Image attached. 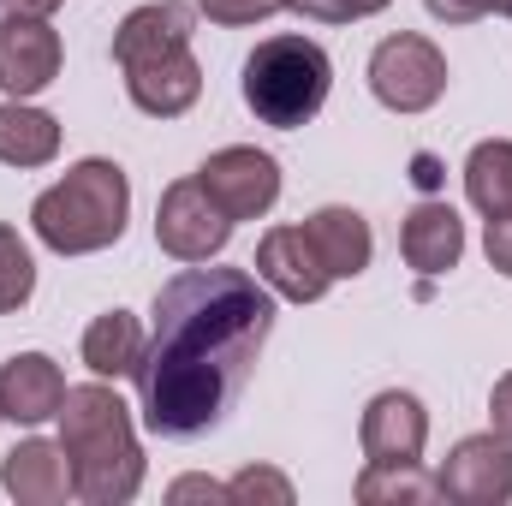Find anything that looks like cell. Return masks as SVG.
Returning a JSON list of instances; mask_svg holds the SVG:
<instances>
[{
    "mask_svg": "<svg viewBox=\"0 0 512 506\" xmlns=\"http://www.w3.org/2000/svg\"><path fill=\"white\" fill-rule=\"evenodd\" d=\"M274 334V292L251 268H185L155 292L137 358V411L161 441H203L227 423Z\"/></svg>",
    "mask_w": 512,
    "mask_h": 506,
    "instance_id": "6da1fadb",
    "label": "cell"
},
{
    "mask_svg": "<svg viewBox=\"0 0 512 506\" xmlns=\"http://www.w3.org/2000/svg\"><path fill=\"white\" fill-rule=\"evenodd\" d=\"M60 447L72 459V489L84 506H126L143 489V447L131 429V405L108 381L66 387L60 399Z\"/></svg>",
    "mask_w": 512,
    "mask_h": 506,
    "instance_id": "7a4b0ae2",
    "label": "cell"
},
{
    "mask_svg": "<svg viewBox=\"0 0 512 506\" xmlns=\"http://www.w3.org/2000/svg\"><path fill=\"white\" fill-rule=\"evenodd\" d=\"M131 221V179L120 161L90 155L78 167H66V179H54L36 203H30V227L54 256H96L126 239Z\"/></svg>",
    "mask_w": 512,
    "mask_h": 506,
    "instance_id": "3957f363",
    "label": "cell"
},
{
    "mask_svg": "<svg viewBox=\"0 0 512 506\" xmlns=\"http://www.w3.org/2000/svg\"><path fill=\"white\" fill-rule=\"evenodd\" d=\"M239 90H245V108H251L262 126L298 131L328 108L334 60L310 36H268V42H256V54L245 60Z\"/></svg>",
    "mask_w": 512,
    "mask_h": 506,
    "instance_id": "277c9868",
    "label": "cell"
},
{
    "mask_svg": "<svg viewBox=\"0 0 512 506\" xmlns=\"http://www.w3.org/2000/svg\"><path fill=\"white\" fill-rule=\"evenodd\" d=\"M370 90L387 114H429L447 96V54L429 36L399 30L370 54Z\"/></svg>",
    "mask_w": 512,
    "mask_h": 506,
    "instance_id": "5b68a950",
    "label": "cell"
},
{
    "mask_svg": "<svg viewBox=\"0 0 512 506\" xmlns=\"http://www.w3.org/2000/svg\"><path fill=\"white\" fill-rule=\"evenodd\" d=\"M233 239V221L221 215V203L203 191V179H173L155 203V245L173 256V262H209V256L227 251Z\"/></svg>",
    "mask_w": 512,
    "mask_h": 506,
    "instance_id": "8992f818",
    "label": "cell"
},
{
    "mask_svg": "<svg viewBox=\"0 0 512 506\" xmlns=\"http://www.w3.org/2000/svg\"><path fill=\"white\" fill-rule=\"evenodd\" d=\"M203 191L221 203L227 221H262L274 203H280V161L268 149L251 143H233V149H215L203 167H197Z\"/></svg>",
    "mask_w": 512,
    "mask_h": 506,
    "instance_id": "52a82bcc",
    "label": "cell"
},
{
    "mask_svg": "<svg viewBox=\"0 0 512 506\" xmlns=\"http://www.w3.org/2000/svg\"><path fill=\"white\" fill-rule=\"evenodd\" d=\"M435 495L459 506H507L512 501V441L507 435H465L441 471H435Z\"/></svg>",
    "mask_w": 512,
    "mask_h": 506,
    "instance_id": "ba28073f",
    "label": "cell"
},
{
    "mask_svg": "<svg viewBox=\"0 0 512 506\" xmlns=\"http://www.w3.org/2000/svg\"><path fill=\"white\" fill-rule=\"evenodd\" d=\"M54 78H60V30L36 12H6L0 18V90L12 102H30Z\"/></svg>",
    "mask_w": 512,
    "mask_h": 506,
    "instance_id": "9c48e42d",
    "label": "cell"
},
{
    "mask_svg": "<svg viewBox=\"0 0 512 506\" xmlns=\"http://www.w3.org/2000/svg\"><path fill=\"white\" fill-rule=\"evenodd\" d=\"M358 441H364V459L370 465H417L423 447H429V411L417 393H399L387 387L364 405V423H358Z\"/></svg>",
    "mask_w": 512,
    "mask_h": 506,
    "instance_id": "30bf717a",
    "label": "cell"
},
{
    "mask_svg": "<svg viewBox=\"0 0 512 506\" xmlns=\"http://www.w3.org/2000/svg\"><path fill=\"white\" fill-rule=\"evenodd\" d=\"M256 274H262V286H268L274 298H292V304H316V298L334 286V274L322 268V256H316V245H310L304 227H274V233H262V245H256Z\"/></svg>",
    "mask_w": 512,
    "mask_h": 506,
    "instance_id": "8fae6325",
    "label": "cell"
},
{
    "mask_svg": "<svg viewBox=\"0 0 512 506\" xmlns=\"http://www.w3.org/2000/svg\"><path fill=\"white\" fill-rule=\"evenodd\" d=\"M126 96H131V108L149 114V120H179V114H191L197 96H203V66H197L191 48H173V54H161V60L126 66Z\"/></svg>",
    "mask_w": 512,
    "mask_h": 506,
    "instance_id": "7c38bea8",
    "label": "cell"
},
{
    "mask_svg": "<svg viewBox=\"0 0 512 506\" xmlns=\"http://www.w3.org/2000/svg\"><path fill=\"white\" fill-rule=\"evenodd\" d=\"M0 489L12 495L18 506H60L72 501V459L60 441H18L6 459H0Z\"/></svg>",
    "mask_w": 512,
    "mask_h": 506,
    "instance_id": "4fadbf2b",
    "label": "cell"
},
{
    "mask_svg": "<svg viewBox=\"0 0 512 506\" xmlns=\"http://www.w3.org/2000/svg\"><path fill=\"white\" fill-rule=\"evenodd\" d=\"M60 399H66V376L48 352H18L0 364V411L6 423H48L60 417Z\"/></svg>",
    "mask_w": 512,
    "mask_h": 506,
    "instance_id": "5bb4252c",
    "label": "cell"
},
{
    "mask_svg": "<svg viewBox=\"0 0 512 506\" xmlns=\"http://www.w3.org/2000/svg\"><path fill=\"white\" fill-rule=\"evenodd\" d=\"M173 48H191V6H179V0H149V6L126 12L114 30V66L120 72L143 66V60H161Z\"/></svg>",
    "mask_w": 512,
    "mask_h": 506,
    "instance_id": "9a60e30c",
    "label": "cell"
},
{
    "mask_svg": "<svg viewBox=\"0 0 512 506\" xmlns=\"http://www.w3.org/2000/svg\"><path fill=\"white\" fill-rule=\"evenodd\" d=\"M399 251H405V262L423 280H435V274L459 268V256H465V221L447 203H417L405 215V227H399Z\"/></svg>",
    "mask_w": 512,
    "mask_h": 506,
    "instance_id": "2e32d148",
    "label": "cell"
},
{
    "mask_svg": "<svg viewBox=\"0 0 512 506\" xmlns=\"http://www.w3.org/2000/svg\"><path fill=\"white\" fill-rule=\"evenodd\" d=\"M304 233H310V245H316L322 268H328L334 280H358V274L370 268V256H376L370 221H364L358 209H346V203H328V209H316V215L304 221Z\"/></svg>",
    "mask_w": 512,
    "mask_h": 506,
    "instance_id": "e0dca14e",
    "label": "cell"
},
{
    "mask_svg": "<svg viewBox=\"0 0 512 506\" xmlns=\"http://www.w3.org/2000/svg\"><path fill=\"white\" fill-rule=\"evenodd\" d=\"M60 155V120L30 108V102H6L0 108V161L6 167H48Z\"/></svg>",
    "mask_w": 512,
    "mask_h": 506,
    "instance_id": "ac0fdd59",
    "label": "cell"
},
{
    "mask_svg": "<svg viewBox=\"0 0 512 506\" xmlns=\"http://www.w3.org/2000/svg\"><path fill=\"white\" fill-rule=\"evenodd\" d=\"M137 358H143V328H137L131 310H108V316H96L84 328V364H90V376H102V381L131 376Z\"/></svg>",
    "mask_w": 512,
    "mask_h": 506,
    "instance_id": "d6986e66",
    "label": "cell"
},
{
    "mask_svg": "<svg viewBox=\"0 0 512 506\" xmlns=\"http://www.w3.org/2000/svg\"><path fill=\"white\" fill-rule=\"evenodd\" d=\"M465 197L477 215H512V143L507 137H489L465 155Z\"/></svg>",
    "mask_w": 512,
    "mask_h": 506,
    "instance_id": "ffe728a7",
    "label": "cell"
},
{
    "mask_svg": "<svg viewBox=\"0 0 512 506\" xmlns=\"http://www.w3.org/2000/svg\"><path fill=\"white\" fill-rule=\"evenodd\" d=\"M352 495L364 506H423L435 501V477H423L417 465H364Z\"/></svg>",
    "mask_w": 512,
    "mask_h": 506,
    "instance_id": "44dd1931",
    "label": "cell"
},
{
    "mask_svg": "<svg viewBox=\"0 0 512 506\" xmlns=\"http://www.w3.org/2000/svg\"><path fill=\"white\" fill-rule=\"evenodd\" d=\"M36 292V262H30V245L0 221V316L24 310Z\"/></svg>",
    "mask_w": 512,
    "mask_h": 506,
    "instance_id": "7402d4cb",
    "label": "cell"
},
{
    "mask_svg": "<svg viewBox=\"0 0 512 506\" xmlns=\"http://www.w3.org/2000/svg\"><path fill=\"white\" fill-rule=\"evenodd\" d=\"M227 495H233V506H251V501L292 506V483H286L280 471H268V465H251V471H239V477L227 483Z\"/></svg>",
    "mask_w": 512,
    "mask_h": 506,
    "instance_id": "603a6c76",
    "label": "cell"
},
{
    "mask_svg": "<svg viewBox=\"0 0 512 506\" xmlns=\"http://www.w3.org/2000/svg\"><path fill=\"white\" fill-rule=\"evenodd\" d=\"M393 0H286V12L310 18V24H358V18H376Z\"/></svg>",
    "mask_w": 512,
    "mask_h": 506,
    "instance_id": "cb8c5ba5",
    "label": "cell"
},
{
    "mask_svg": "<svg viewBox=\"0 0 512 506\" xmlns=\"http://www.w3.org/2000/svg\"><path fill=\"white\" fill-rule=\"evenodd\" d=\"M197 12H203L209 24H227V30H239V24H262V18L286 12V0H197Z\"/></svg>",
    "mask_w": 512,
    "mask_h": 506,
    "instance_id": "d4e9b609",
    "label": "cell"
},
{
    "mask_svg": "<svg viewBox=\"0 0 512 506\" xmlns=\"http://www.w3.org/2000/svg\"><path fill=\"white\" fill-rule=\"evenodd\" d=\"M483 251H489V268L512 280V215H495L489 233H483Z\"/></svg>",
    "mask_w": 512,
    "mask_h": 506,
    "instance_id": "484cf974",
    "label": "cell"
},
{
    "mask_svg": "<svg viewBox=\"0 0 512 506\" xmlns=\"http://www.w3.org/2000/svg\"><path fill=\"white\" fill-rule=\"evenodd\" d=\"M167 501H233V495H227V483H215V477H179V483L167 489Z\"/></svg>",
    "mask_w": 512,
    "mask_h": 506,
    "instance_id": "4316f807",
    "label": "cell"
},
{
    "mask_svg": "<svg viewBox=\"0 0 512 506\" xmlns=\"http://www.w3.org/2000/svg\"><path fill=\"white\" fill-rule=\"evenodd\" d=\"M429 6V18H441V24H477L483 12H489V0H423Z\"/></svg>",
    "mask_w": 512,
    "mask_h": 506,
    "instance_id": "83f0119b",
    "label": "cell"
},
{
    "mask_svg": "<svg viewBox=\"0 0 512 506\" xmlns=\"http://www.w3.org/2000/svg\"><path fill=\"white\" fill-rule=\"evenodd\" d=\"M489 417H495V435L512 441V370L495 381V393H489Z\"/></svg>",
    "mask_w": 512,
    "mask_h": 506,
    "instance_id": "f1b7e54d",
    "label": "cell"
},
{
    "mask_svg": "<svg viewBox=\"0 0 512 506\" xmlns=\"http://www.w3.org/2000/svg\"><path fill=\"white\" fill-rule=\"evenodd\" d=\"M411 179H417L423 191H435V185H441V167H435V155H417V161H411Z\"/></svg>",
    "mask_w": 512,
    "mask_h": 506,
    "instance_id": "f546056e",
    "label": "cell"
},
{
    "mask_svg": "<svg viewBox=\"0 0 512 506\" xmlns=\"http://www.w3.org/2000/svg\"><path fill=\"white\" fill-rule=\"evenodd\" d=\"M6 12H36V18H48L54 6H66V0H0Z\"/></svg>",
    "mask_w": 512,
    "mask_h": 506,
    "instance_id": "4dcf8cb0",
    "label": "cell"
},
{
    "mask_svg": "<svg viewBox=\"0 0 512 506\" xmlns=\"http://www.w3.org/2000/svg\"><path fill=\"white\" fill-rule=\"evenodd\" d=\"M489 12H495V18H512V0H489Z\"/></svg>",
    "mask_w": 512,
    "mask_h": 506,
    "instance_id": "1f68e13d",
    "label": "cell"
},
{
    "mask_svg": "<svg viewBox=\"0 0 512 506\" xmlns=\"http://www.w3.org/2000/svg\"><path fill=\"white\" fill-rule=\"evenodd\" d=\"M0 417H6V411H0Z\"/></svg>",
    "mask_w": 512,
    "mask_h": 506,
    "instance_id": "d6a6232c",
    "label": "cell"
}]
</instances>
